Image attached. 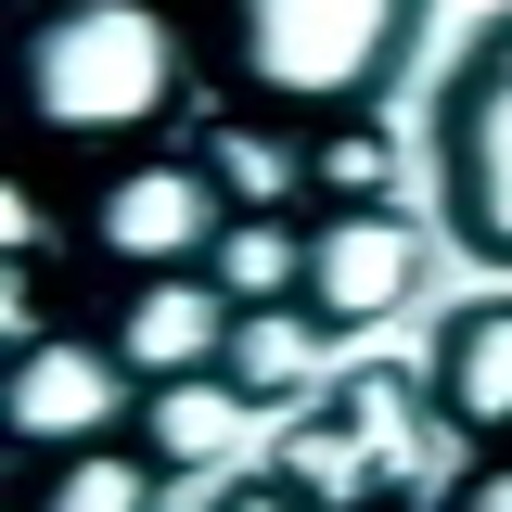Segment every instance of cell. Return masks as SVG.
I'll list each match as a JSON object with an SVG mask.
<instances>
[{
	"instance_id": "cell-6",
	"label": "cell",
	"mask_w": 512,
	"mask_h": 512,
	"mask_svg": "<svg viewBox=\"0 0 512 512\" xmlns=\"http://www.w3.org/2000/svg\"><path fill=\"white\" fill-rule=\"evenodd\" d=\"M244 295L218 269H90V333L116 346L141 384H180V372H218Z\"/></svg>"
},
{
	"instance_id": "cell-2",
	"label": "cell",
	"mask_w": 512,
	"mask_h": 512,
	"mask_svg": "<svg viewBox=\"0 0 512 512\" xmlns=\"http://www.w3.org/2000/svg\"><path fill=\"white\" fill-rule=\"evenodd\" d=\"M180 13L231 116H282V128L372 116L423 52V0H180Z\"/></svg>"
},
{
	"instance_id": "cell-12",
	"label": "cell",
	"mask_w": 512,
	"mask_h": 512,
	"mask_svg": "<svg viewBox=\"0 0 512 512\" xmlns=\"http://www.w3.org/2000/svg\"><path fill=\"white\" fill-rule=\"evenodd\" d=\"M205 180L231 192V218H282V205H308V141L282 116H218L205 128Z\"/></svg>"
},
{
	"instance_id": "cell-9",
	"label": "cell",
	"mask_w": 512,
	"mask_h": 512,
	"mask_svg": "<svg viewBox=\"0 0 512 512\" xmlns=\"http://www.w3.org/2000/svg\"><path fill=\"white\" fill-rule=\"evenodd\" d=\"M128 436L154 448L167 487H180V474H205V461H231V448L256 436V397L231 372H180V384H141V423H128Z\"/></svg>"
},
{
	"instance_id": "cell-4",
	"label": "cell",
	"mask_w": 512,
	"mask_h": 512,
	"mask_svg": "<svg viewBox=\"0 0 512 512\" xmlns=\"http://www.w3.org/2000/svg\"><path fill=\"white\" fill-rule=\"evenodd\" d=\"M77 244L90 269H218L231 192L205 180V154H128L77 180Z\"/></svg>"
},
{
	"instance_id": "cell-1",
	"label": "cell",
	"mask_w": 512,
	"mask_h": 512,
	"mask_svg": "<svg viewBox=\"0 0 512 512\" xmlns=\"http://www.w3.org/2000/svg\"><path fill=\"white\" fill-rule=\"evenodd\" d=\"M192 13L180 0H13V128L52 167H128L192 103Z\"/></svg>"
},
{
	"instance_id": "cell-17",
	"label": "cell",
	"mask_w": 512,
	"mask_h": 512,
	"mask_svg": "<svg viewBox=\"0 0 512 512\" xmlns=\"http://www.w3.org/2000/svg\"><path fill=\"white\" fill-rule=\"evenodd\" d=\"M372 512H410V500H372Z\"/></svg>"
},
{
	"instance_id": "cell-16",
	"label": "cell",
	"mask_w": 512,
	"mask_h": 512,
	"mask_svg": "<svg viewBox=\"0 0 512 512\" xmlns=\"http://www.w3.org/2000/svg\"><path fill=\"white\" fill-rule=\"evenodd\" d=\"M448 512H512V461H474V474L448 487Z\"/></svg>"
},
{
	"instance_id": "cell-14",
	"label": "cell",
	"mask_w": 512,
	"mask_h": 512,
	"mask_svg": "<svg viewBox=\"0 0 512 512\" xmlns=\"http://www.w3.org/2000/svg\"><path fill=\"white\" fill-rule=\"evenodd\" d=\"M295 269H308V231H282V218H231V244H218V282L231 295H295Z\"/></svg>"
},
{
	"instance_id": "cell-11",
	"label": "cell",
	"mask_w": 512,
	"mask_h": 512,
	"mask_svg": "<svg viewBox=\"0 0 512 512\" xmlns=\"http://www.w3.org/2000/svg\"><path fill=\"white\" fill-rule=\"evenodd\" d=\"M320 346H333V320H320V308H295V295H256V308L231 320V346H218V372L244 384L256 410H282V397H308Z\"/></svg>"
},
{
	"instance_id": "cell-8",
	"label": "cell",
	"mask_w": 512,
	"mask_h": 512,
	"mask_svg": "<svg viewBox=\"0 0 512 512\" xmlns=\"http://www.w3.org/2000/svg\"><path fill=\"white\" fill-rule=\"evenodd\" d=\"M423 410H436V436H461V448H512V295L436 320Z\"/></svg>"
},
{
	"instance_id": "cell-7",
	"label": "cell",
	"mask_w": 512,
	"mask_h": 512,
	"mask_svg": "<svg viewBox=\"0 0 512 512\" xmlns=\"http://www.w3.org/2000/svg\"><path fill=\"white\" fill-rule=\"evenodd\" d=\"M410 282H423V231L397 218V205H320L308 218V269H295V308H320L333 333H372V320L410 308Z\"/></svg>"
},
{
	"instance_id": "cell-3",
	"label": "cell",
	"mask_w": 512,
	"mask_h": 512,
	"mask_svg": "<svg viewBox=\"0 0 512 512\" xmlns=\"http://www.w3.org/2000/svg\"><path fill=\"white\" fill-rule=\"evenodd\" d=\"M436 205L461 231V256L512 269V13L474 26V52L436 90Z\"/></svg>"
},
{
	"instance_id": "cell-10",
	"label": "cell",
	"mask_w": 512,
	"mask_h": 512,
	"mask_svg": "<svg viewBox=\"0 0 512 512\" xmlns=\"http://www.w3.org/2000/svg\"><path fill=\"white\" fill-rule=\"evenodd\" d=\"M154 500H167V461L141 436L52 448V461H26V487H13V512H154Z\"/></svg>"
},
{
	"instance_id": "cell-13",
	"label": "cell",
	"mask_w": 512,
	"mask_h": 512,
	"mask_svg": "<svg viewBox=\"0 0 512 512\" xmlns=\"http://www.w3.org/2000/svg\"><path fill=\"white\" fill-rule=\"evenodd\" d=\"M384 192V128L346 116V128H308V205H372Z\"/></svg>"
},
{
	"instance_id": "cell-15",
	"label": "cell",
	"mask_w": 512,
	"mask_h": 512,
	"mask_svg": "<svg viewBox=\"0 0 512 512\" xmlns=\"http://www.w3.org/2000/svg\"><path fill=\"white\" fill-rule=\"evenodd\" d=\"M205 512H320V500L295 487V474H244V487H218Z\"/></svg>"
},
{
	"instance_id": "cell-5",
	"label": "cell",
	"mask_w": 512,
	"mask_h": 512,
	"mask_svg": "<svg viewBox=\"0 0 512 512\" xmlns=\"http://www.w3.org/2000/svg\"><path fill=\"white\" fill-rule=\"evenodd\" d=\"M128 423H141V372H128L103 333H39V346H13V372H0V436H13V461L128 436Z\"/></svg>"
}]
</instances>
